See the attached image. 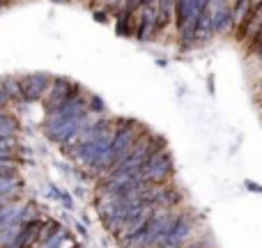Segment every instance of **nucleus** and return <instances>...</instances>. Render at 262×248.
Wrapping results in <instances>:
<instances>
[{
  "instance_id": "obj_8",
  "label": "nucleus",
  "mask_w": 262,
  "mask_h": 248,
  "mask_svg": "<svg viewBox=\"0 0 262 248\" xmlns=\"http://www.w3.org/2000/svg\"><path fill=\"white\" fill-rule=\"evenodd\" d=\"M16 138H7V136H0V159H16Z\"/></svg>"
},
{
  "instance_id": "obj_5",
  "label": "nucleus",
  "mask_w": 262,
  "mask_h": 248,
  "mask_svg": "<svg viewBox=\"0 0 262 248\" xmlns=\"http://www.w3.org/2000/svg\"><path fill=\"white\" fill-rule=\"evenodd\" d=\"M44 223H46L44 216L30 218V221L23 226V230H21V235L16 237V241H14L9 248H32L35 246V241H37V237H39L41 228H44Z\"/></svg>"
},
{
  "instance_id": "obj_10",
  "label": "nucleus",
  "mask_w": 262,
  "mask_h": 248,
  "mask_svg": "<svg viewBox=\"0 0 262 248\" xmlns=\"http://www.w3.org/2000/svg\"><path fill=\"white\" fill-rule=\"evenodd\" d=\"M18 200H21V198H14V200H9V202H0V221H3V218L7 216V214L12 212L14 207H16Z\"/></svg>"
},
{
  "instance_id": "obj_12",
  "label": "nucleus",
  "mask_w": 262,
  "mask_h": 248,
  "mask_svg": "<svg viewBox=\"0 0 262 248\" xmlns=\"http://www.w3.org/2000/svg\"><path fill=\"white\" fill-rule=\"evenodd\" d=\"M258 87H260V90H262V78H260V81H258Z\"/></svg>"
},
{
  "instance_id": "obj_7",
  "label": "nucleus",
  "mask_w": 262,
  "mask_h": 248,
  "mask_svg": "<svg viewBox=\"0 0 262 248\" xmlns=\"http://www.w3.org/2000/svg\"><path fill=\"white\" fill-rule=\"evenodd\" d=\"M18 122L12 113L7 110H0V136H7V138H16Z\"/></svg>"
},
{
  "instance_id": "obj_13",
  "label": "nucleus",
  "mask_w": 262,
  "mask_h": 248,
  "mask_svg": "<svg viewBox=\"0 0 262 248\" xmlns=\"http://www.w3.org/2000/svg\"><path fill=\"white\" fill-rule=\"evenodd\" d=\"M74 248H81V246H74Z\"/></svg>"
},
{
  "instance_id": "obj_14",
  "label": "nucleus",
  "mask_w": 262,
  "mask_h": 248,
  "mask_svg": "<svg viewBox=\"0 0 262 248\" xmlns=\"http://www.w3.org/2000/svg\"><path fill=\"white\" fill-rule=\"evenodd\" d=\"M9 3H12V0H9Z\"/></svg>"
},
{
  "instance_id": "obj_6",
  "label": "nucleus",
  "mask_w": 262,
  "mask_h": 248,
  "mask_svg": "<svg viewBox=\"0 0 262 248\" xmlns=\"http://www.w3.org/2000/svg\"><path fill=\"white\" fill-rule=\"evenodd\" d=\"M21 186H23L21 175L0 177V193H3V195H18V193H21Z\"/></svg>"
},
{
  "instance_id": "obj_9",
  "label": "nucleus",
  "mask_w": 262,
  "mask_h": 248,
  "mask_svg": "<svg viewBox=\"0 0 262 248\" xmlns=\"http://www.w3.org/2000/svg\"><path fill=\"white\" fill-rule=\"evenodd\" d=\"M21 175L18 172V159H0V177Z\"/></svg>"
},
{
  "instance_id": "obj_2",
  "label": "nucleus",
  "mask_w": 262,
  "mask_h": 248,
  "mask_svg": "<svg viewBox=\"0 0 262 248\" xmlns=\"http://www.w3.org/2000/svg\"><path fill=\"white\" fill-rule=\"evenodd\" d=\"M180 214H182V207H177V209L161 207L159 212H154L152 218H149L129 241H124L120 248H157L163 239H166L168 232L172 230V226L177 223Z\"/></svg>"
},
{
  "instance_id": "obj_1",
  "label": "nucleus",
  "mask_w": 262,
  "mask_h": 248,
  "mask_svg": "<svg viewBox=\"0 0 262 248\" xmlns=\"http://www.w3.org/2000/svg\"><path fill=\"white\" fill-rule=\"evenodd\" d=\"M147 129L145 124H140L138 120H129V118H120V126H118V133H115L113 143H111V147L106 149L104 154H101L99 159H97L95 163H92V168L88 172H90L95 179H99L101 175H106L108 172V168L113 166L115 161H118L122 154H127L131 149V145L136 143V140L140 138V133Z\"/></svg>"
},
{
  "instance_id": "obj_4",
  "label": "nucleus",
  "mask_w": 262,
  "mask_h": 248,
  "mask_svg": "<svg viewBox=\"0 0 262 248\" xmlns=\"http://www.w3.org/2000/svg\"><path fill=\"white\" fill-rule=\"evenodd\" d=\"M78 90H81V87H78L76 83H72L69 78H53V85H51L49 95L44 97V108L53 110L55 106H60L62 101H67L69 97L76 95Z\"/></svg>"
},
{
  "instance_id": "obj_3",
  "label": "nucleus",
  "mask_w": 262,
  "mask_h": 248,
  "mask_svg": "<svg viewBox=\"0 0 262 248\" xmlns=\"http://www.w3.org/2000/svg\"><path fill=\"white\" fill-rule=\"evenodd\" d=\"M53 78L55 76H49V74H23V76H18L23 101H44V97L49 95L51 85H53Z\"/></svg>"
},
{
  "instance_id": "obj_11",
  "label": "nucleus",
  "mask_w": 262,
  "mask_h": 248,
  "mask_svg": "<svg viewBox=\"0 0 262 248\" xmlns=\"http://www.w3.org/2000/svg\"><path fill=\"white\" fill-rule=\"evenodd\" d=\"M14 198H18V195H3L0 193V202H9V200H14Z\"/></svg>"
},
{
  "instance_id": "obj_15",
  "label": "nucleus",
  "mask_w": 262,
  "mask_h": 248,
  "mask_svg": "<svg viewBox=\"0 0 262 248\" xmlns=\"http://www.w3.org/2000/svg\"><path fill=\"white\" fill-rule=\"evenodd\" d=\"M12 3H14V0H12Z\"/></svg>"
}]
</instances>
